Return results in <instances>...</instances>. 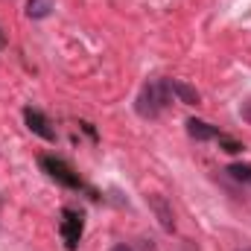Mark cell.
<instances>
[{
	"label": "cell",
	"mask_w": 251,
	"mask_h": 251,
	"mask_svg": "<svg viewBox=\"0 0 251 251\" xmlns=\"http://www.w3.org/2000/svg\"><path fill=\"white\" fill-rule=\"evenodd\" d=\"M187 134L193 140H199V143H204V140H216L222 131L216 128V126L204 123V120H196V117H190L187 120Z\"/></svg>",
	"instance_id": "8992f818"
},
{
	"label": "cell",
	"mask_w": 251,
	"mask_h": 251,
	"mask_svg": "<svg viewBox=\"0 0 251 251\" xmlns=\"http://www.w3.org/2000/svg\"><path fill=\"white\" fill-rule=\"evenodd\" d=\"M246 251H251V249H246Z\"/></svg>",
	"instance_id": "4fadbf2b"
},
{
	"label": "cell",
	"mask_w": 251,
	"mask_h": 251,
	"mask_svg": "<svg viewBox=\"0 0 251 251\" xmlns=\"http://www.w3.org/2000/svg\"><path fill=\"white\" fill-rule=\"evenodd\" d=\"M240 114H243V120H246V123H251V100H246V102H243Z\"/></svg>",
	"instance_id": "8fae6325"
},
{
	"label": "cell",
	"mask_w": 251,
	"mask_h": 251,
	"mask_svg": "<svg viewBox=\"0 0 251 251\" xmlns=\"http://www.w3.org/2000/svg\"><path fill=\"white\" fill-rule=\"evenodd\" d=\"M216 140H219V146H222L228 155H237V152H243V143H240V140H234V137H228V134H219Z\"/></svg>",
	"instance_id": "30bf717a"
},
{
	"label": "cell",
	"mask_w": 251,
	"mask_h": 251,
	"mask_svg": "<svg viewBox=\"0 0 251 251\" xmlns=\"http://www.w3.org/2000/svg\"><path fill=\"white\" fill-rule=\"evenodd\" d=\"M41 170L56 181V184H62L67 190H85V181L79 178V173H73V167L70 164H64L62 158H56V155H41Z\"/></svg>",
	"instance_id": "7a4b0ae2"
},
{
	"label": "cell",
	"mask_w": 251,
	"mask_h": 251,
	"mask_svg": "<svg viewBox=\"0 0 251 251\" xmlns=\"http://www.w3.org/2000/svg\"><path fill=\"white\" fill-rule=\"evenodd\" d=\"M111 251H131V249H128L126 243H117V246H114V249H111Z\"/></svg>",
	"instance_id": "7c38bea8"
},
{
	"label": "cell",
	"mask_w": 251,
	"mask_h": 251,
	"mask_svg": "<svg viewBox=\"0 0 251 251\" xmlns=\"http://www.w3.org/2000/svg\"><path fill=\"white\" fill-rule=\"evenodd\" d=\"M170 88H173V97H178L184 105H199L201 102V97H199V91L196 88H190L187 82H178V79H170Z\"/></svg>",
	"instance_id": "52a82bcc"
},
{
	"label": "cell",
	"mask_w": 251,
	"mask_h": 251,
	"mask_svg": "<svg viewBox=\"0 0 251 251\" xmlns=\"http://www.w3.org/2000/svg\"><path fill=\"white\" fill-rule=\"evenodd\" d=\"M82 231H85V216H82V210H76V207H64L62 210V222H59V234H62L67 251L79 249Z\"/></svg>",
	"instance_id": "3957f363"
},
{
	"label": "cell",
	"mask_w": 251,
	"mask_h": 251,
	"mask_svg": "<svg viewBox=\"0 0 251 251\" xmlns=\"http://www.w3.org/2000/svg\"><path fill=\"white\" fill-rule=\"evenodd\" d=\"M170 102H173L170 79H155V82H146V85H143V91L137 94L134 108H137V114H140V117L152 120V117H158Z\"/></svg>",
	"instance_id": "6da1fadb"
},
{
	"label": "cell",
	"mask_w": 251,
	"mask_h": 251,
	"mask_svg": "<svg viewBox=\"0 0 251 251\" xmlns=\"http://www.w3.org/2000/svg\"><path fill=\"white\" fill-rule=\"evenodd\" d=\"M56 9V0H26V18L41 21Z\"/></svg>",
	"instance_id": "ba28073f"
},
{
	"label": "cell",
	"mask_w": 251,
	"mask_h": 251,
	"mask_svg": "<svg viewBox=\"0 0 251 251\" xmlns=\"http://www.w3.org/2000/svg\"><path fill=\"white\" fill-rule=\"evenodd\" d=\"M24 123H26V128H29L32 134L44 137L47 143H53V140H56V131L50 128V120H47L41 111H35V108H26V111H24Z\"/></svg>",
	"instance_id": "5b68a950"
},
{
	"label": "cell",
	"mask_w": 251,
	"mask_h": 251,
	"mask_svg": "<svg viewBox=\"0 0 251 251\" xmlns=\"http://www.w3.org/2000/svg\"><path fill=\"white\" fill-rule=\"evenodd\" d=\"M228 176H231L234 181L251 187V164H231V167H228Z\"/></svg>",
	"instance_id": "9c48e42d"
},
{
	"label": "cell",
	"mask_w": 251,
	"mask_h": 251,
	"mask_svg": "<svg viewBox=\"0 0 251 251\" xmlns=\"http://www.w3.org/2000/svg\"><path fill=\"white\" fill-rule=\"evenodd\" d=\"M146 204H149V210L155 213V219L161 222V228L173 234V231H176V213H173L170 201H167L161 193H149V196H146Z\"/></svg>",
	"instance_id": "277c9868"
}]
</instances>
